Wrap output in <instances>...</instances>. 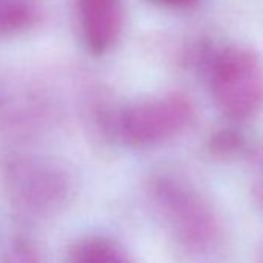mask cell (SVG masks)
Returning <instances> with one entry per match:
<instances>
[{
    "mask_svg": "<svg viewBox=\"0 0 263 263\" xmlns=\"http://www.w3.org/2000/svg\"><path fill=\"white\" fill-rule=\"evenodd\" d=\"M147 194L180 251L195 257L218 245L220 218L211 201L183 174L172 169L154 172Z\"/></svg>",
    "mask_w": 263,
    "mask_h": 263,
    "instance_id": "6da1fadb",
    "label": "cell"
},
{
    "mask_svg": "<svg viewBox=\"0 0 263 263\" xmlns=\"http://www.w3.org/2000/svg\"><path fill=\"white\" fill-rule=\"evenodd\" d=\"M0 191L21 214L50 217L70 203L74 181L54 158L10 151L0 154Z\"/></svg>",
    "mask_w": 263,
    "mask_h": 263,
    "instance_id": "7a4b0ae2",
    "label": "cell"
},
{
    "mask_svg": "<svg viewBox=\"0 0 263 263\" xmlns=\"http://www.w3.org/2000/svg\"><path fill=\"white\" fill-rule=\"evenodd\" d=\"M208 70L214 104L231 124L258 116L263 110V58L257 50L228 45L212 56Z\"/></svg>",
    "mask_w": 263,
    "mask_h": 263,
    "instance_id": "3957f363",
    "label": "cell"
},
{
    "mask_svg": "<svg viewBox=\"0 0 263 263\" xmlns=\"http://www.w3.org/2000/svg\"><path fill=\"white\" fill-rule=\"evenodd\" d=\"M197 121L194 102L171 91L119 107L116 137L132 149H152L172 141Z\"/></svg>",
    "mask_w": 263,
    "mask_h": 263,
    "instance_id": "277c9868",
    "label": "cell"
},
{
    "mask_svg": "<svg viewBox=\"0 0 263 263\" xmlns=\"http://www.w3.org/2000/svg\"><path fill=\"white\" fill-rule=\"evenodd\" d=\"M53 96L37 84H21L0 96V132L19 140H33L58 121Z\"/></svg>",
    "mask_w": 263,
    "mask_h": 263,
    "instance_id": "5b68a950",
    "label": "cell"
},
{
    "mask_svg": "<svg viewBox=\"0 0 263 263\" xmlns=\"http://www.w3.org/2000/svg\"><path fill=\"white\" fill-rule=\"evenodd\" d=\"M76 17L85 50L95 58L105 56L124 30V0H76Z\"/></svg>",
    "mask_w": 263,
    "mask_h": 263,
    "instance_id": "8992f818",
    "label": "cell"
},
{
    "mask_svg": "<svg viewBox=\"0 0 263 263\" xmlns=\"http://www.w3.org/2000/svg\"><path fill=\"white\" fill-rule=\"evenodd\" d=\"M68 263H134V260L113 240L87 235L70 248Z\"/></svg>",
    "mask_w": 263,
    "mask_h": 263,
    "instance_id": "52a82bcc",
    "label": "cell"
},
{
    "mask_svg": "<svg viewBox=\"0 0 263 263\" xmlns=\"http://www.w3.org/2000/svg\"><path fill=\"white\" fill-rule=\"evenodd\" d=\"M42 17L41 0H0V36L30 31Z\"/></svg>",
    "mask_w": 263,
    "mask_h": 263,
    "instance_id": "ba28073f",
    "label": "cell"
},
{
    "mask_svg": "<svg viewBox=\"0 0 263 263\" xmlns=\"http://www.w3.org/2000/svg\"><path fill=\"white\" fill-rule=\"evenodd\" d=\"M232 125L218 128L211 134V137L208 138V144H206L211 157L228 161L243 154H248L251 151V147H248V143L243 134L237 127H232Z\"/></svg>",
    "mask_w": 263,
    "mask_h": 263,
    "instance_id": "9c48e42d",
    "label": "cell"
},
{
    "mask_svg": "<svg viewBox=\"0 0 263 263\" xmlns=\"http://www.w3.org/2000/svg\"><path fill=\"white\" fill-rule=\"evenodd\" d=\"M0 263H42L36 246L27 238H16L7 249Z\"/></svg>",
    "mask_w": 263,
    "mask_h": 263,
    "instance_id": "30bf717a",
    "label": "cell"
},
{
    "mask_svg": "<svg viewBox=\"0 0 263 263\" xmlns=\"http://www.w3.org/2000/svg\"><path fill=\"white\" fill-rule=\"evenodd\" d=\"M249 160L252 163V181L251 195L255 206L263 212V143H258L251 149Z\"/></svg>",
    "mask_w": 263,
    "mask_h": 263,
    "instance_id": "8fae6325",
    "label": "cell"
},
{
    "mask_svg": "<svg viewBox=\"0 0 263 263\" xmlns=\"http://www.w3.org/2000/svg\"><path fill=\"white\" fill-rule=\"evenodd\" d=\"M151 2L163 8H169V10H189L198 5L201 0H151Z\"/></svg>",
    "mask_w": 263,
    "mask_h": 263,
    "instance_id": "7c38bea8",
    "label": "cell"
},
{
    "mask_svg": "<svg viewBox=\"0 0 263 263\" xmlns=\"http://www.w3.org/2000/svg\"><path fill=\"white\" fill-rule=\"evenodd\" d=\"M261 263H263V258H261Z\"/></svg>",
    "mask_w": 263,
    "mask_h": 263,
    "instance_id": "4fadbf2b",
    "label": "cell"
}]
</instances>
